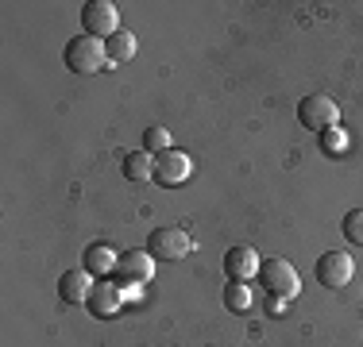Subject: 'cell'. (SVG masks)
Segmentation results:
<instances>
[{"label": "cell", "instance_id": "1", "mask_svg": "<svg viewBox=\"0 0 363 347\" xmlns=\"http://www.w3.org/2000/svg\"><path fill=\"white\" fill-rule=\"evenodd\" d=\"M62 62L70 74H97V69L108 66V55H105V39H93V35H77V39L66 42L62 50Z\"/></svg>", "mask_w": 363, "mask_h": 347}, {"label": "cell", "instance_id": "2", "mask_svg": "<svg viewBox=\"0 0 363 347\" xmlns=\"http://www.w3.org/2000/svg\"><path fill=\"white\" fill-rule=\"evenodd\" d=\"M147 251H151L155 258H162V263H178V258L194 255V239H189V232L178 228V224H162V228H155L151 236H147Z\"/></svg>", "mask_w": 363, "mask_h": 347}, {"label": "cell", "instance_id": "3", "mask_svg": "<svg viewBox=\"0 0 363 347\" xmlns=\"http://www.w3.org/2000/svg\"><path fill=\"white\" fill-rule=\"evenodd\" d=\"M259 285L267 290V297L290 301L294 293L301 290V278L294 271V263H286V258H267V263L259 266Z\"/></svg>", "mask_w": 363, "mask_h": 347}, {"label": "cell", "instance_id": "4", "mask_svg": "<svg viewBox=\"0 0 363 347\" xmlns=\"http://www.w3.org/2000/svg\"><path fill=\"white\" fill-rule=\"evenodd\" d=\"M155 278V255L151 251H120L116 258V285L120 290H140Z\"/></svg>", "mask_w": 363, "mask_h": 347}, {"label": "cell", "instance_id": "5", "mask_svg": "<svg viewBox=\"0 0 363 347\" xmlns=\"http://www.w3.org/2000/svg\"><path fill=\"white\" fill-rule=\"evenodd\" d=\"M298 120L306 132H317L325 135L328 127L340 124V104H336L333 97H325V93H313V97H306L298 104Z\"/></svg>", "mask_w": 363, "mask_h": 347}, {"label": "cell", "instance_id": "6", "mask_svg": "<svg viewBox=\"0 0 363 347\" xmlns=\"http://www.w3.org/2000/svg\"><path fill=\"white\" fill-rule=\"evenodd\" d=\"M82 31L93 39H112L120 31V8L112 0H89L82 8Z\"/></svg>", "mask_w": 363, "mask_h": 347}, {"label": "cell", "instance_id": "7", "mask_svg": "<svg viewBox=\"0 0 363 347\" xmlns=\"http://www.w3.org/2000/svg\"><path fill=\"white\" fill-rule=\"evenodd\" d=\"M317 282L325 285V290H340V285L352 282V274H356V263H352V255H344V251H325V255H317V266H313Z\"/></svg>", "mask_w": 363, "mask_h": 347}, {"label": "cell", "instance_id": "8", "mask_svg": "<svg viewBox=\"0 0 363 347\" xmlns=\"http://www.w3.org/2000/svg\"><path fill=\"white\" fill-rule=\"evenodd\" d=\"M194 174V159H189L186 151H178V147H170V151H162V154H155V178L151 181H159L162 189H178L182 181Z\"/></svg>", "mask_w": 363, "mask_h": 347}, {"label": "cell", "instance_id": "9", "mask_svg": "<svg viewBox=\"0 0 363 347\" xmlns=\"http://www.w3.org/2000/svg\"><path fill=\"white\" fill-rule=\"evenodd\" d=\"M120 305H124V290H120L116 282H108V278H97V282H93L89 301H85L89 317H97V320H112V317L120 312Z\"/></svg>", "mask_w": 363, "mask_h": 347}, {"label": "cell", "instance_id": "10", "mask_svg": "<svg viewBox=\"0 0 363 347\" xmlns=\"http://www.w3.org/2000/svg\"><path fill=\"white\" fill-rule=\"evenodd\" d=\"M259 266H263V258H259L255 247H247V243H236V247L224 251V274H228V282L259 278Z\"/></svg>", "mask_w": 363, "mask_h": 347}, {"label": "cell", "instance_id": "11", "mask_svg": "<svg viewBox=\"0 0 363 347\" xmlns=\"http://www.w3.org/2000/svg\"><path fill=\"white\" fill-rule=\"evenodd\" d=\"M93 278L85 266H77V271H62V278H58V297L66 301V305H85L93 293Z\"/></svg>", "mask_w": 363, "mask_h": 347}, {"label": "cell", "instance_id": "12", "mask_svg": "<svg viewBox=\"0 0 363 347\" xmlns=\"http://www.w3.org/2000/svg\"><path fill=\"white\" fill-rule=\"evenodd\" d=\"M116 258H120L116 247H108V243H89V247H85L82 266L93 278H108V274H116Z\"/></svg>", "mask_w": 363, "mask_h": 347}, {"label": "cell", "instance_id": "13", "mask_svg": "<svg viewBox=\"0 0 363 347\" xmlns=\"http://www.w3.org/2000/svg\"><path fill=\"white\" fill-rule=\"evenodd\" d=\"M120 174H124L128 181H147V178H155V154H147V151H128L124 159H120Z\"/></svg>", "mask_w": 363, "mask_h": 347}, {"label": "cell", "instance_id": "14", "mask_svg": "<svg viewBox=\"0 0 363 347\" xmlns=\"http://www.w3.org/2000/svg\"><path fill=\"white\" fill-rule=\"evenodd\" d=\"M135 50H140V42H135V35L132 31H124L120 28L112 39H105V55H108V66H116V62H132L135 58Z\"/></svg>", "mask_w": 363, "mask_h": 347}, {"label": "cell", "instance_id": "15", "mask_svg": "<svg viewBox=\"0 0 363 347\" xmlns=\"http://www.w3.org/2000/svg\"><path fill=\"white\" fill-rule=\"evenodd\" d=\"M224 309L228 312H247L252 309V285L247 282H228L224 285Z\"/></svg>", "mask_w": 363, "mask_h": 347}, {"label": "cell", "instance_id": "16", "mask_svg": "<svg viewBox=\"0 0 363 347\" xmlns=\"http://www.w3.org/2000/svg\"><path fill=\"white\" fill-rule=\"evenodd\" d=\"M170 147H174V143H170L167 127L155 124V127H147V132H143V151L147 154H162V151H170Z\"/></svg>", "mask_w": 363, "mask_h": 347}, {"label": "cell", "instance_id": "17", "mask_svg": "<svg viewBox=\"0 0 363 347\" xmlns=\"http://www.w3.org/2000/svg\"><path fill=\"white\" fill-rule=\"evenodd\" d=\"M344 239L363 247V208H352V212H344V224H340Z\"/></svg>", "mask_w": 363, "mask_h": 347}, {"label": "cell", "instance_id": "18", "mask_svg": "<svg viewBox=\"0 0 363 347\" xmlns=\"http://www.w3.org/2000/svg\"><path fill=\"white\" fill-rule=\"evenodd\" d=\"M321 147H325L328 154H333V151H344V135H340V127H328V132L321 135Z\"/></svg>", "mask_w": 363, "mask_h": 347}, {"label": "cell", "instance_id": "19", "mask_svg": "<svg viewBox=\"0 0 363 347\" xmlns=\"http://www.w3.org/2000/svg\"><path fill=\"white\" fill-rule=\"evenodd\" d=\"M267 312H274V317L286 312V301H282V297H267Z\"/></svg>", "mask_w": 363, "mask_h": 347}]
</instances>
